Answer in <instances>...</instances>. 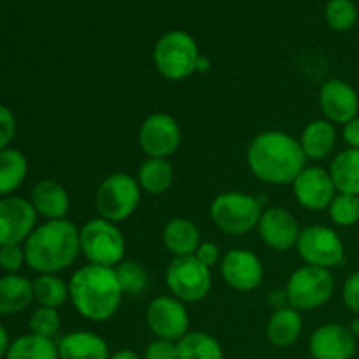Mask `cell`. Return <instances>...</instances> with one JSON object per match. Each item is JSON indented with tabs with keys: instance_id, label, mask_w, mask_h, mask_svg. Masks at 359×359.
Here are the masks:
<instances>
[{
	"instance_id": "12",
	"label": "cell",
	"mask_w": 359,
	"mask_h": 359,
	"mask_svg": "<svg viewBox=\"0 0 359 359\" xmlns=\"http://www.w3.org/2000/svg\"><path fill=\"white\" fill-rule=\"evenodd\" d=\"M181 128L172 116L156 112L144 119L139 130V144L149 158H165L181 146Z\"/></svg>"
},
{
	"instance_id": "10",
	"label": "cell",
	"mask_w": 359,
	"mask_h": 359,
	"mask_svg": "<svg viewBox=\"0 0 359 359\" xmlns=\"http://www.w3.org/2000/svg\"><path fill=\"white\" fill-rule=\"evenodd\" d=\"M297 249L307 265L319 269H335L346 262V249L342 238L335 230L321 224L307 226L300 231Z\"/></svg>"
},
{
	"instance_id": "31",
	"label": "cell",
	"mask_w": 359,
	"mask_h": 359,
	"mask_svg": "<svg viewBox=\"0 0 359 359\" xmlns=\"http://www.w3.org/2000/svg\"><path fill=\"white\" fill-rule=\"evenodd\" d=\"M116 276H118V283L121 286L123 294L128 297H137L146 291L149 277H147L146 269L137 262H125L123 259L118 266H116Z\"/></svg>"
},
{
	"instance_id": "33",
	"label": "cell",
	"mask_w": 359,
	"mask_h": 359,
	"mask_svg": "<svg viewBox=\"0 0 359 359\" xmlns=\"http://www.w3.org/2000/svg\"><path fill=\"white\" fill-rule=\"evenodd\" d=\"M330 217L339 226H354L359 223V196L337 193L328 207Z\"/></svg>"
},
{
	"instance_id": "43",
	"label": "cell",
	"mask_w": 359,
	"mask_h": 359,
	"mask_svg": "<svg viewBox=\"0 0 359 359\" xmlns=\"http://www.w3.org/2000/svg\"><path fill=\"white\" fill-rule=\"evenodd\" d=\"M209 69H210L209 58H207V56H203V55H200L198 62H196L195 72H207V70H209Z\"/></svg>"
},
{
	"instance_id": "17",
	"label": "cell",
	"mask_w": 359,
	"mask_h": 359,
	"mask_svg": "<svg viewBox=\"0 0 359 359\" xmlns=\"http://www.w3.org/2000/svg\"><path fill=\"white\" fill-rule=\"evenodd\" d=\"M319 105L323 114L333 125H347L359 114L358 91L344 79H328L319 90Z\"/></svg>"
},
{
	"instance_id": "4",
	"label": "cell",
	"mask_w": 359,
	"mask_h": 359,
	"mask_svg": "<svg viewBox=\"0 0 359 359\" xmlns=\"http://www.w3.org/2000/svg\"><path fill=\"white\" fill-rule=\"evenodd\" d=\"M198 58L200 51L195 39L182 30L161 35L153 51L156 70L168 81H181L195 74Z\"/></svg>"
},
{
	"instance_id": "25",
	"label": "cell",
	"mask_w": 359,
	"mask_h": 359,
	"mask_svg": "<svg viewBox=\"0 0 359 359\" xmlns=\"http://www.w3.org/2000/svg\"><path fill=\"white\" fill-rule=\"evenodd\" d=\"M330 175L339 193L359 196V149H344L333 158Z\"/></svg>"
},
{
	"instance_id": "16",
	"label": "cell",
	"mask_w": 359,
	"mask_h": 359,
	"mask_svg": "<svg viewBox=\"0 0 359 359\" xmlns=\"http://www.w3.org/2000/svg\"><path fill=\"white\" fill-rule=\"evenodd\" d=\"M256 228L263 244L276 251H290L291 248H297L302 231L297 217L284 207H270L263 210Z\"/></svg>"
},
{
	"instance_id": "2",
	"label": "cell",
	"mask_w": 359,
	"mask_h": 359,
	"mask_svg": "<svg viewBox=\"0 0 359 359\" xmlns=\"http://www.w3.org/2000/svg\"><path fill=\"white\" fill-rule=\"evenodd\" d=\"M27 265L37 273H58L81 255L79 228L69 219L46 221L35 226L23 244Z\"/></svg>"
},
{
	"instance_id": "20",
	"label": "cell",
	"mask_w": 359,
	"mask_h": 359,
	"mask_svg": "<svg viewBox=\"0 0 359 359\" xmlns=\"http://www.w3.org/2000/svg\"><path fill=\"white\" fill-rule=\"evenodd\" d=\"M58 359H111L109 347L93 332H74L58 344Z\"/></svg>"
},
{
	"instance_id": "19",
	"label": "cell",
	"mask_w": 359,
	"mask_h": 359,
	"mask_svg": "<svg viewBox=\"0 0 359 359\" xmlns=\"http://www.w3.org/2000/svg\"><path fill=\"white\" fill-rule=\"evenodd\" d=\"M30 203L37 216H42L46 221L65 219L70 207L69 191L58 181L42 179L32 189Z\"/></svg>"
},
{
	"instance_id": "30",
	"label": "cell",
	"mask_w": 359,
	"mask_h": 359,
	"mask_svg": "<svg viewBox=\"0 0 359 359\" xmlns=\"http://www.w3.org/2000/svg\"><path fill=\"white\" fill-rule=\"evenodd\" d=\"M6 359H58V346L51 339L30 333L11 342Z\"/></svg>"
},
{
	"instance_id": "41",
	"label": "cell",
	"mask_w": 359,
	"mask_h": 359,
	"mask_svg": "<svg viewBox=\"0 0 359 359\" xmlns=\"http://www.w3.org/2000/svg\"><path fill=\"white\" fill-rule=\"evenodd\" d=\"M11 342H9V333L7 330L0 325V358L7 356V351H9Z\"/></svg>"
},
{
	"instance_id": "39",
	"label": "cell",
	"mask_w": 359,
	"mask_h": 359,
	"mask_svg": "<svg viewBox=\"0 0 359 359\" xmlns=\"http://www.w3.org/2000/svg\"><path fill=\"white\" fill-rule=\"evenodd\" d=\"M195 258L198 259L200 263H203L207 269H210V266H214L219 263V259H221L219 248H217L216 244H212V242H203V244H200L198 249H196Z\"/></svg>"
},
{
	"instance_id": "11",
	"label": "cell",
	"mask_w": 359,
	"mask_h": 359,
	"mask_svg": "<svg viewBox=\"0 0 359 359\" xmlns=\"http://www.w3.org/2000/svg\"><path fill=\"white\" fill-rule=\"evenodd\" d=\"M147 328L161 340H181L188 333L189 316L184 304L174 297H158L147 305Z\"/></svg>"
},
{
	"instance_id": "34",
	"label": "cell",
	"mask_w": 359,
	"mask_h": 359,
	"mask_svg": "<svg viewBox=\"0 0 359 359\" xmlns=\"http://www.w3.org/2000/svg\"><path fill=\"white\" fill-rule=\"evenodd\" d=\"M60 314L56 309L49 307H37L34 314L30 316V332L34 335L44 337V339H51L60 332Z\"/></svg>"
},
{
	"instance_id": "28",
	"label": "cell",
	"mask_w": 359,
	"mask_h": 359,
	"mask_svg": "<svg viewBox=\"0 0 359 359\" xmlns=\"http://www.w3.org/2000/svg\"><path fill=\"white\" fill-rule=\"evenodd\" d=\"M179 359H223V347L212 335L188 332L177 342Z\"/></svg>"
},
{
	"instance_id": "5",
	"label": "cell",
	"mask_w": 359,
	"mask_h": 359,
	"mask_svg": "<svg viewBox=\"0 0 359 359\" xmlns=\"http://www.w3.org/2000/svg\"><path fill=\"white\" fill-rule=\"evenodd\" d=\"M81 252L90 265L114 269L125 258V237L121 230L107 219H91L79 228Z\"/></svg>"
},
{
	"instance_id": "7",
	"label": "cell",
	"mask_w": 359,
	"mask_h": 359,
	"mask_svg": "<svg viewBox=\"0 0 359 359\" xmlns=\"http://www.w3.org/2000/svg\"><path fill=\"white\" fill-rule=\"evenodd\" d=\"M140 203V186L128 174H111L98 184L95 209L102 219L121 223L128 219Z\"/></svg>"
},
{
	"instance_id": "15",
	"label": "cell",
	"mask_w": 359,
	"mask_h": 359,
	"mask_svg": "<svg viewBox=\"0 0 359 359\" xmlns=\"http://www.w3.org/2000/svg\"><path fill=\"white\" fill-rule=\"evenodd\" d=\"M297 202L309 210L328 209L335 198L337 188L328 170L321 167H305L293 182Z\"/></svg>"
},
{
	"instance_id": "35",
	"label": "cell",
	"mask_w": 359,
	"mask_h": 359,
	"mask_svg": "<svg viewBox=\"0 0 359 359\" xmlns=\"http://www.w3.org/2000/svg\"><path fill=\"white\" fill-rule=\"evenodd\" d=\"M27 263L23 245H2L0 248V269L6 273H18L21 266Z\"/></svg>"
},
{
	"instance_id": "8",
	"label": "cell",
	"mask_w": 359,
	"mask_h": 359,
	"mask_svg": "<svg viewBox=\"0 0 359 359\" xmlns=\"http://www.w3.org/2000/svg\"><path fill=\"white\" fill-rule=\"evenodd\" d=\"M284 291L293 309L314 311V309L323 307L333 297L335 279L330 270L305 265L291 273Z\"/></svg>"
},
{
	"instance_id": "22",
	"label": "cell",
	"mask_w": 359,
	"mask_h": 359,
	"mask_svg": "<svg viewBox=\"0 0 359 359\" xmlns=\"http://www.w3.org/2000/svg\"><path fill=\"white\" fill-rule=\"evenodd\" d=\"M163 244L174 258L193 256L200 245L198 228L186 217H174L163 228Z\"/></svg>"
},
{
	"instance_id": "14",
	"label": "cell",
	"mask_w": 359,
	"mask_h": 359,
	"mask_svg": "<svg viewBox=\"0 0 359 359\" xmlns=\"http://www.w3.org/2000/svg\"><path fill=\"white\" fill-rule=\"evenodd\" d=\"M221 276L235 291H255L263 280L262 259L249 249H231L221 259Z\"/></svg>"
},
{
	"instance_id": "29",
	"label": "cell",
	"mask_w": 359,
	"mask_h": 359,
	"mask_svg": "<svg viewBox=\"0 0 359 359\" xmlns=\"http://www.w3.org/2000/svg\"><path fill=\"white\" fill-rule=\"evenodd\" d=\"M34 287V300L39 307L58 309L69 300V284L60 279L56 273H39L32 283Z\"/></svg>"
},
{
	"instance_id": "38",
	"label": "cell",
	"mask_w": 359,
	"mask_h": 359,
	"mask_svg": "<svg viewBox=\"0 0 359 359\" xmlns=\"http://www.w3.org/2000/svg\"><path fill=\"white\" fill-rule=\"evenodd\" d=\"M342 298L351 312L359 314V272H354L353 276L347 277V280L344 283Z\"/></svg>"
},
{
	"instance_id": "9",
	"label": "cell",
	"mask_w": 359,
	"mask_h": 359,
	"mask_svg": "<svg viewBox=\"0 0 359 359\" xmlns=\"http://www.w3.org/2000/svg\"><path fill=\"white\" fill-rule=\"evenodd\" d=\"M165 280L174 298L181 300L182 304L203 300L212 286L210 269L200 263L195 255L172 259L165 272Z\"/></svg>"
},
{
	"instance_id": "23",
	"label": "cell",
	"mask_w": 359,
	"mask_h": 359,
	"mask_svg": "<svg viewBox=\"0 0 359 359\" xmlns=\"http://www.w3.org/2000/svg\"><path fill=\"white\" fill-rule=\"evenodd\" d=\"M34 302L32 283L18 273L0 277V316L20 314Z\"/></svg>"
},
{
	"instance_id": "3",
	"label": "cell",
	"mask_w": 359,
	"mask_h": 359,
	"mask_svg": "<svg viewBox=\"0 0 359 359\" xmlns=\"http://www.w3.org/2000/svg\"><path fill=\"white\" fill-rule=\"evenodd\" d=\"M69 297L83 318L102 323L118 312L123 291L114 269L88 263L70 277Z\"/></svg>"
},
{
	"instance_id": "32",
	"label": "cell",
	"mask_w": 359,
	"mask_h": 359,
	"mask_svg": "<svg viewBox=\"0 0 359 359\" xmlns=\"http://www.w3.org/2000/svg\"><path fill=\"white\" fill-rule=\"evenodd\" d=\"M325 16L332 30L347 32L356 25L358 7L353 0H330Z\"/></svg>"
},
{
	"instance_id": "44",
	"label": "cell",
	"mask_w": 359,
	"mask_h": 359,
	"mask_svg": "<svg viewBox=\"0 0 359 359\" xmlns=\"http://www.w3.org/2000/svg\"><path fill=\"white\" fill-rule=\"evenodd\" d=\"M351 332H353L356 337H359V319H356V321L353 323V328H351Z\"/></svg>"
},
{
	"instance_id": "37",
	"label": "cell",
	"mask_w": 359,
	"mask_h": 359,
	"mask_svg": "<svg viewBox=\"0 0 359 359\" xmlns=\"http://www.w3.org/2000/svg\"><path fill=\"white\" fill-rule=\"evenodd\" d=\"M144 359H179L177 344L170 342V340L156 339L147 346Z\"/></svg>"
},
{
	"instance_id": "13",
	"label": "cell",
	"mask_w": 359,
	"mask_h": 359,
	"mask_svg": "<svg viewBox=\"0 0 359 359\" xmlns=\"http://www.w3.org/2000/svg\"><path fill=\"white\" fill-rule=\"evenodd\" d=\"M37 212L30 200L21 196L0 198V248L25 244L35 230Z\"/></svg>"
},
{
	"instance_id": "1",
	"label": "cell",
	"mask_w": 359,
	"mask_h": 359,
	"mask_svg": "<svg viewBox=\"0 0 359 359\" xmlns=\"http://www.w3.org/2000/svg\"><path fill=\"white\" fill-rule=\"evenodd\" d=\"M300 142L284 132H263L252 139L248 149L249 170L259 181L273 186L293 184L305 168Z\"/></svg>"
},
{
	"instance_id": "36",
	"label": "cell",
	"mask_w": 359,
	"mask_h": 359,
	"mask_svg": "<svg viewBox=\"0 0 359 359\" xmlns=\"http://www.w3.org/2000/svg\"><path fill=\"white\" fill-rule=\"evenodd\" d=\"M16 135V118L13 111L0 104V151L7 149Z\"/></svg>"
},
{
	"instance_id": "21",
	"label": "cell",
	"mask_w": 359,
	"mask_h": 359,
	"mask_svg": "<svg viewBox=\"0 0 359 359\" xmlns=\"http://www.w3.org/2000/svg\"><path fill=\"white\" fill-rule=\"evenodd\" d=\"M300 147L309 160H323L333 151L337 144L335 125L328 119H314L304 128Z\"/></svg>"
},
{
	"instance_id": "26",
	"label": "cell",
	"mask_w": 359,
	"mask_h": 359,
	"mask_svg": "<svg viewBox=\"0 0 359 359\" xmlns=\"http://www.w3.org/2000/svg\"><path fill=\"white\" fill-rule=\"evenodd\" d=\"M174 181V170L168 160L165 158H147L139 168L137 182L140 189L147 191L149 195H161L167 191Z\"/></svg>"
},
{
	"instance_id": "42",
	"label": "cell",
	"mask_w": 359,
	"mask_h": 359,
	"mask_svg": "<svg viewBox=\"0 0 359 359\" xmlns=\"http://www.w3.org/2000/svg\"><path fill=\"white\" fill-rule=\"evenodd\" d=\"M111 359H140V356L135 353V351L123 349V351H118L116 354H112Z\"/></svg>"
},
{
	"instance_id": "40",
	"label": "cell",
	"mask_w": 359,
	"mask_h": 359,
	"mask_svg": "<svg viewBox=\"0 0 359 359\" xmlns=\"http://www.w3.org/2000/svg\"><path fill=\"white\" fill-rule=\"evenodd\" d=\"M344 140L351 149H359V114L351 119L347 125H344Z\"/></svg>"
},
{
	"instance_id": "27",
	"label": "cell",
	"mask_w": 359,
	"mask_h": 359,
	"mask_svg": "<svg viewBox=\"0 0 359 359\" xmlns=\"http://www.w3.org/2000/svg\"><path fill=\"white\" fill-rule=\"evenodd\" d=\"M28 174V161L21 151L7 147L0 151V195L9 196L16 191Z\"/></svg>"
},
{
	"instance_id": "6",
	"label": "cell",
	"mask_w": 359,
	"mask_h": 359,
	"mask_svg": "<svg viewBox=\"0 0 359 359\" xmlns=\"http://www.w3.org/2000/svg\"><path fill=\"white\" fill-rule=\"evenodd\" d=\"M262 212L258 200L242 191L221 193L210 203L214 224L226 235H245L255 230Z\"/></svg>"
},
{
	"instance_id": "24",
	"label": "cell",
	"mask_w": 359,
	"mask_h": 359,
	"mask_svg": "<svg viewBox=\"0 0 359 359\" xmlns=\"http://www.w3.org/2000/svg\"><path fill=\"white\" fill-rule=\"evenodd\" d=\"M302 328V316L297 309H277L269 319L266 325V337L270 344L276 347H290L300 339Z\"/></svg>"
},
{
	"instance_id": "18",
	"label": "cell",
	"mask_w": 359,
	"mask_h": 359,
	"mask_svg": "<svg viewBox=\"0 0 359 359\" xmlns=\"http://www.w3.org/2000/svg\"><path fill=\"white\" fill-rule=\"evenodd\" d=\"M309 349L314 359H351L356 353V335L342 325H325L312 333Z\"/></svg>"
}]
</instances>
